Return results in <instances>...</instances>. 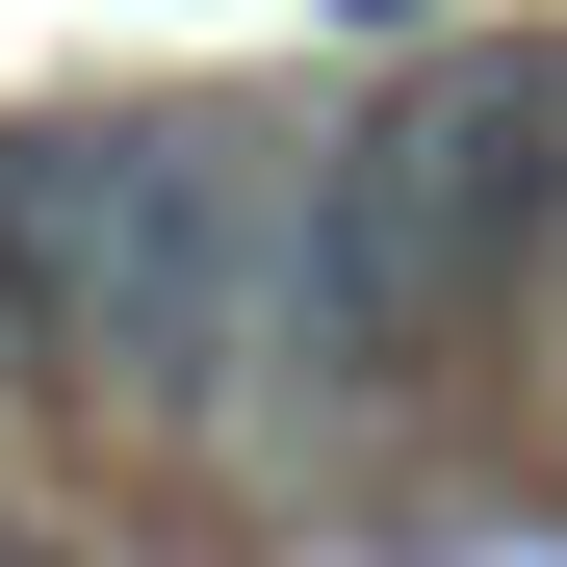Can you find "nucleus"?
Returning <instances> with one entry per match:
<instances>
[{
  "mask_svg": "<svg viewBox=\"0 0 567 567\" xmlns=\"http://www.w3.org/2000/svg\"><path fill=\"white\" fill-rule=\"evenodd\" d=\"M310 284V207L258 233L233 130H0V336L130 413H233V310Z\"/></svg>",
  "mask_w": 567,
  "mask_h": 567,
  "instance_id": "obj_2",
  "label": "nucleus"
},
{
  "mask_svg": "<svg viewBox=\"0 0 567 567\" xmlns=\"http://www.w3.org/2000/svg\"><path fill=\"white\" fill-rule=\"evenodd\" d=\"M542 258H567V52H439V78H388V104L310 155V284H284V336H310V388H413V361L491 336Z\"/></svg>",
  "mask_w": 567,
  "mask_h": 567,
  "instance_id": "obj_1",
  "label": "nucleus"
}]
</instances>
